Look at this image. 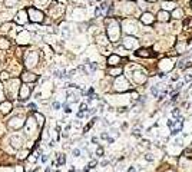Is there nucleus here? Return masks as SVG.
Segmentation results:
<instances>
[{"label":"nucleus","mask_w":192,"mask_h":172,"mask_svg":"<svg viewBox=\"0 0 192 172\" xmlns=\"http://www.w3.org/2000/svg\"><path fill=\"white\" fill-rule=\"evenodd\" d=\"M25 122H26V121H25L22 116H15V118H12V119L9 121V128L13 129V131H19L20 128L25 126Z\"/></svg>","instance_id":"f257e3e1"},{"label":"nucleus","mask_w":192,"mask_h":172,"mask_svg":"<svg viewBox=\"0 0 192 172\" xmlns=\"http://www.w3.org/2000/svg\"><path fill=\"white\" fill-rule=\"evenodd\" d=\"M37 62H39V56H37V53L33 52V50H30V52L27 53L26 59H25V65H26L27 67H33V66L37 65Z\"/></svg>","instance_id":"f03ea898"},{"label":"nucleus","mask_w":192,"mask_h":172,"mask_svg":"<svg viewBox=\"0 0 192 172\" xmlns=\"http://www.w3.org/2000/svg\"><path fill=\"white\" fill-rule=\"evenodd\" d=\"M23 142H25V139H23V135L22 133H13L10 136V145L13 148H16V149H19L23 145Z\"/></svg>","instance_id":"7ed1b4c3"},{"label":"nucleus","mask_w":192,"mask_h":172,"mask_svg":"<svg viewBox=\"0 0 192 172\" xmlns=\"http://www.w3.org/2000/svg\"><path fill=\"white\" fill-rule=\"evenodd\" d=\"M29 17H30L32 22H35V23H40V22L43 20V13H42L40 10L32 7V9H29Z\"/></svg>","instance_id":"20e7f679"},{"label":"nucleus","mask_w":192,"mask_h":172,"mask_svg":"<svg viewBox=\"0 0 192 172\" xmlns=\"http://www.w3.org/2000/svg\"><path fill=\"white\" fill-rule=\"evenodd\" d=\"M36 126H37V123L35 122V119L33 118H29L26 122H25V132L27 133V135H32L35 131H36Z\"/></svg>","instance_id":"39448f33"},{"label":"nucleus","mask_w":192,"mask_h":172,"mask_svg":"<svg viewBox=\"0 0 192 172\" xmlns=\"http://www.w3.org/2000/svg\"><path fill=\"white\" fill-rule=\"evenodd\" d=\"M27 20H29V17H27L26 10H20V12L15 16V22H16L17 25H26Z\"/></svg>","instance_id":"423d86ee"},{"label":"nucleus","mask_w":192,"mask_h":172,"mask_svg":"<svg viewBox=\"0 0 192 172\" xmlns=\"http://www.w3.org/2000/svg\"><path fill=\"white\" fill-rule=\"evenodd\" d=\"M29 40H30V35H29L27 30L20 32V33L17 35V43H19V45H27Z\"/></svg>","instance_id":"0eeeda50"},{"label":"nucleus","mask_w":192,"mask_h":172,"mask_svg":"<svg viewBox=\"0 0 192 172\" xmlns=\"http://www.w3.org/2000/svg\"><path fill=\"white\" fill-rule=\"evenodd\" d=\"M108 35H109V37H111L112 40H115V39L121 35V30H119L118 25H112V26L109 27V30H108Z\"/></svg>","instance_id":"6e6552de"},{"label":"nucleus","mask_w":192,"mask_h":172,"mask_svg":"<svg viewBox=\"0 0 192 172\" xmlns=\"http://www.w3.org/2000/svg\"><path fill=\"white\" fill-rule=\"evenodd\" d=\"M19 95H20V99H22V101H27V99H29L30 89H29L27 85H23V86H22L20 91H19Z\"/></svg>","instance_id":"1a4fd4ad"},{"label":"nucleus","mask_w":192,"mask_h":172,"mask_svg":"<svg viewBox=\"0 0 192 172\" xmlns=\"http://www.w3.org/2000/svg\"><path fill=\"white\" fill-rule=\"evenodd\" d=\"M12 108H13V106H12V103H10V102H7V101H3L2 103H0V112L5 113V115H6V113H9V112L12 111Z\"/></svg>","instance_id":"9d476101"},{"label":"nucleus","mask_w":192,"mask_h":172,"mask_svg":"<svg viewBox=\"0 0 192 172\" xmlns=\"http://www.w3.org/2000/svg\"><path fill=\"white\" fill-rule=\"evenodd\" d=\"M22 79H23V82H35V80L37 79V76H36V75H33V73L26 72V73H23V75H22Z\"/></svg>","instance_id":"9b49d317"},{"label":"nucleus","mask_w":192,"mask_h":172,"mask_svg":"<svg viewBox=\"0 0 192 172\" xmlns=\"http://www.w3.org/2000/svg\"><path fill=\"white\" fill-rule=\"evenodd\" d=\"M125 40H126V42H125L126 47H133L135 43H136V39H135V37H126Z\"/></svg>","instance_id":"f8f14e48"},{"label":"nucleus","mask_w":192,"mask_h":172,"mask_svg":"<svg viewBox=\"0 0 192 172\" xmlns=\"http://www.w3.org/2000/svg\"><path fill=\"white\" fill-rule=\"evenodd\" d=\"M119 56H116V55H112V56H109V59H108V63L109 65H116V63H119Z\"/></svg>","instance_id":"ddd939ff"},{"label":"nucleus","mask_w":192,"mask_h":172,"mask_svg":"<svg viewBox=\"0 0 192 172\" xmlns=\"http://www.w3.org/2000/svg\"><path fill=\"white\" fill-rule=\"evenodd\" d=\"M9 29H12V23H10V22L5 23V25L2 26V29H0V32H2V33H7V32H9Z\"/></svg>","instance_id":"4468645a"},{"label":"nucleus","mask_w":192,"mask_h":172,"mask_svg":"<svg viewBox=\"0 0 192 172\" xmlns=\"http://www.w3.org/2000/svg\"><path fill=\"white\" fill-rule=\"evenodd\" d=\"M152 20H153L152 15H149V13H145V15H143V19H142V22H143V23H151Z\"/></svg>","instance_id":"2eb2a0df"},{"label":"nucleus","mask_w":192,"mask_h":172,"mask_svg":"<svg viewBox=\"0 0 192 172\" xmlns=\"http://www.w3.org/2000/svg\"><path fill=\"white\" fill-rule=\"evenodd\" d=\"M146 52H148V50H142V49H141V50L136 52V55H138V56H143V57H151L152 53H146Z\"/></svg>","instance_id":"dca6fc26"},{"label":"nucleus","mask_w":192,"mask_h":172,"mask_svg":"<svg viewBox=\"0 0 192 172\" xmlns=\"http://www.w3.org/2000/svg\"><path fill=\"white\" fill-rule=\"evenodd\" d=\"M122 73V69L121 67H118V69H111L109 70V75H112V76H119Z\"/></svg>","instance_id":"f3484780"},{"label":"nucleus","mask_w":192,"mask_h":172,"mask_svg":"<svg viewBox=\"0 0 192 172\" xmlns=\"http://www.w3.org/2000/svg\"><path fill=\"white\" fill-rule=\"evenodd\" d=\"M5 5L7 7H15L17 5V0H5Z\"/></svg>","instance_id":"a211bd4d"},{"label":"nucleus","mask_w":192,"mask_h":172,"mask_svg":"<svg viewBox=\"0 0 192 172\" xmlns=\"http://www.w3.org/2000/svg\"><path fill=\"white\" fill-rule=\"evenodd\" d=\"M158 17H159V20H168V19H169V15H168L166 12H161V13L158 15Z\"/></svg>","instance_id":"6ab92c4d"},{"label":"nucleus","mask_w":192,"mask_h":172,"mask_svg":"<svg viewBox=\"0 0 192 172\" xmlns=\"http://www.w3.org/2000/svg\"><path fill=\"white\" fill-rule=\"evenodd\" d=\"M35 118L37 119V125H40V126H42V125H43V121H45V119H43V116H42L40 113H35Z\"/></svg>","instance_id":"aec40b11"},{"label":"nucleus","mask_w":192,"mask_h":172,"mask_svg":"<svg viewBox=\"0 0 192 172\" xmlns=\"http://www.w3.org/2000/svg\"><path fill=\"white\" fill-rule=\"evenodd\" d=\"M0 47H3V49H6V47H9V43L5 40V39H0Z\"/></svg>","instance_id":"412c9836"},{"label":"nucleus","mask_w":192,"mask_h":172,"mask_svg":"<svg viewBox=\"0 0 192 172\" xmlns=\"http://www.w3.org/2000/svg\"><path fill=\"white\" fill-rule=\"evenodd\" d=\"M27 153H29V151H27V149H25V151H22V152L19 153V158H20V159H25V158L27 156Z\"/></svg>","instance_id":"4be33fe9"},{"label":"nucleus","mask_w":192,"mask_h":172,"mask_svg":"<svg viewBox=\"0 0 192 172\" xmlns=\"http://www.w3.org/2000/svg\"><path fill=\"white\" fill-rule=\"evenodd\" d=\"M72 155H73L75 158L80 156V149H79V148H75V149H73V152H72Z\"/></svg>","instance_id":"5701e85b"},{"label":"nucleus","mask_w":192,"mask_h":172,"mask_svg":"<svg viewBox=\"0 0 192 172\" xmlns=\"http://www.w3.org/2000/svg\"><path fill=\"white\" fill-rule=\"evenodd\" d=\"M0 79H2V80L9 79V73H7V72H2V73H0Z\"/></svg>","instance_id":"b1692460"},{"label":"nucleus","mask_w":192,"mask_h":172,"mask_svg":"<svg viewBox=\"0 0 192 172\" xmlns=\"http://www.w3.org/2000/svg\"><path fill=\"white\" fill-rule=\"evenodd\" d=\"M65 155H59V162H57V165H63L65 163Z\"/></svg>","instance_id":"393cba45"},{"label":"nucleus","mask_w":192,"mask_h":172,"mask_svg":"<svg viewBox=\"0 0 192 172\" xmlns=\"http://www.w3.org/2000/svg\"><path fill=\"white\" fill-rule=\"evenodd\" d=\"M96 155H98V156H103V148H98V149H96Z\"/></svg>","instance_id":"a878e982"},{"label":"nucleus","mask_w":192,"mask_h":172,"mask_svg":"<svg viewBox=\"0 0 192 172\" xmlns=\"http://www.w3.org/2000/svg\"><path fill=\"white\" fill-rule=\"evenodd\" d=\"M145 159L149 161V162H152V161H153V156H152L151 153H146V155H145Z\"/></svg>","instance_id":"bb28decb"},{"label":"nucleus","mask_w":192,"mask_h":172,"mask_svg":"<svg viewBox=\"0 0 192 172\" xmlns=\"http://www.w3.org/2000/svg\"><path fill=\"white\" fill-rule=\"evenodd\" d=\"M46 2H47V0H36V5L42 6V5H46Z\"/></svg>","instance_id":"cd10ccee"},{"label":"nucleus","mask_w":192,"mask_h":172,"mask_svg":"<svg viewBox=\"0 0 192 172\" xmlns=\"http://www.w3.org/2000/svg\"><path fill=\"white\" fill-rule=\"evenodd\" d=\"M152 95L156 98L158 96V86H155V88H152Z\"/></svg>","instance_id":"c85d7f7f"},{"label":"nucleus","mask_w":192,"mask_h":172,"mask_svg":"<svg viewBox=\"0 0 192 172\" xmlns=\"http://www.w3.org/2000/svg\"><path fill=\"white\" fill-rule=\"evenodd\" d=\"M53 109H56V111L60 109V103L59 102H53Z\"/></svg>","instance_id":"c756f323"},{"label":"nucleus","mask_w":192,"mask_h":172,"mask_svg":"<svg viewBox=\"0 0 192 172\" xmlns=\"http://www.w3.org/2000/svg\"><path fill=\"white\" fill-rule=\"evenodd\" d=\"M101 138H102V139H105V141H108V138H109V135H108L106 132H103V133L101 135Z\"/></svg>","instance_id":"7c9ffc66"},{"label":"nucleus","mask_w":192,"mask_h":172,"mask_svg":"<svg viewBox=\"0 0 192 172\" xmlns=\"http://www.w3.org/2000/svg\"><path fill=\"white\" fill-rule=\"evenodd\" d=\"M165 6H166V9H172V7H173L172 3H163V7H165Z\"/></svg>","instance_id":"2f4dec72"},{"label":"nucleus","mask_w":192,"mask_h":172,"mask_svg":"<svg viewBox=\"0 0 192 172\" xmlns=\"http://www.w3.org/2000/svg\"><path fill=\"white\" fill-rule=\"evenodd\" d=\"M65 112H66V113H70V112H72V109H70L67 105H65Z\"/></svg>","instance_id":"473e14b6"},{"label":"nucleus","mask_w":192,"mask_h":172,"mask_svg":"<svg viewBox=\"0 0 192 172\" xmlns=\"http://www.w3.org/2000/svg\"><path fill=\"white\" fill-rule=\"evenodd\" d=\"M47 161H49V156L47 155H43L42 156V162H47Z\"/></svg>","instance_id":"72a5a7b5"},{"label":"nucleus","mask_w":192,"mask_h":172,"mask_svg":"<svg viewBox=\"0 0 192 172\" xmlns=\"http://www.w3.org/2000/svg\"><path fill=\"white\" fill-rule=\"evenodd\" d=\"M128 172H136V169H135L133 166H129V168H128Z\"/></svg>","instance_id":"f704fd0d"},{"label":"nucleus","mask_w":192,"mask_h":172,"mask_svg":"<svg viewBox=\"0 0 192 172\" xmlns=\"http://www.w3.org/2000/svg\"><path fill=\"white\" fill-rule=\"evenodd\" d=\"M133 135H135V136H141V133H139V131H138V129H135V131H133Z\"/></svg>","instance_id":"c9c22d12"},{"label":"nucleus","mask_w":192,"mask_h":172,"mask_svg":"<svg viewBox=\"0 0 192 172\" xmlns=\"http://www.w3.org/2000/svg\"><path fill=\"white\" fill-rule=\"evenodd\" d=\"M29 108H32V109H37V106H36L35 103H30V105H29Z\"/></svg>","instance_id":"e433bc0d"},{"label":"nucleus","mask_w":192,"mask_h":172,"mask_svg":"<svg viewBox=\"0 0 192 172\" xmlns=\"http://www.w3.org/2000/svg\"><path fill=\"white\" fill-rule=\"evenodd\" d=\"M101 165H102V166H106V165H109V161H103Z\"/></svg>","instance_id":"4c0bfd02"},{"label":"nucleus","mask_w":192,"mask_h":172,"mask_svg":"<svg viewBox=\"0 0 192 172\" xmlns=\"http://www.w3.org/2000/svg\"><path fill=\"white\" fill-rule=\"evenodd\" d=\"M92 142H93V143H98V138L93 136V138H92Z\"/></svg>","instance_id":"58836bf2"},{"label":"nucleus","mask_w":192,"mask_h":172,"mask_svg":"<svg viewBox=\"0 0 192 172\" xmlns=\"http://www.w3.org/2000/svg\"><path fill=\"white\" fill-rule=\"evenodd\" d=\"M2 102H3V93L0 92V103H2Z\"/></svg>","instance_id":"ea45409f"},{"label":"nucleus","mask_w":192,"mask_h":172,"mask_svg":"<svg viewBox=\"0 0 192 172\" xmlns=\"http://www.w3.org/2000/svg\"><path fill=\"white\" fill-rule=\"evenodd\" d=\"M69 172H75V169H70V171H69Z\"/></svg>","instance_id":"a19ab883"},{"label":"nucleus","mask_w":192,"mask_h":172,"mask_svg":"<svg viewBox=\"0 0 192 172\" xmlns=\"http://www.w3.org/2000/svg\"><path fill=\"white\" fill-rule=\"evenodd\" d=\"M165 172H173V171H165Z\"/></svg>","instance_id":"79ce46f5"},{"label":"nucleus","mask_w":192,"mask_h":172,"mask_svg":"<svg viewBox=\"0 0 192 172\" xmlns=\"http://www.w3.org/2000/svg\"><path fill=\"white\" fill-rule=\"evenodd\" d=\"M0 88H2V83H0Z\"/></svg>","instance_id":"37998d69"},{"label":"nucleus","mask_w":192,"mask_h":172,"mask_svg":"<svg viewBox=\"0 0 192 172\" xmlns=\"http://www.w3.org/2000/svg\"><path fill=\"white\" fill-rule=\"evenodd\" d=\"M57 172H60V171H57Z\"/></svg>","instance_id":"c03bdc74"},{"label":"nucleus","mask_w":192,"mask_h":172,"mask_svg":"<svg viewBox=\"0 0 192 172\" xmlns=\"http://www.w3.org/2000/svg\"><path fill=\"white\" fill-rule=\"evenodd\" d=\"M153 2H155V0H153Z\"/></svg>","instance_id":"a18cd8bd"}]
</instances>
